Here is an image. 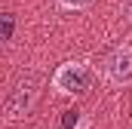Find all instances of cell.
<instances>
[{
	"label": "cell",
	"instance_id": "obj_4",
	"mask_svg": "<svg viewBox=\"0 0 132 129\" xmlns=\"http://www.w3.org/2000/svg\"><path fill=\"white\" fill-rule=\"evenodd\" d=\"M0 22H3V40H12V31H15V19H12V12H3Z\"/></svg>",
	"mask_w": 132,
	"mask_h": 129
},
{
	"label": "cell",
	"instance_id": "obj_6",
	"mask_svg": "<svg viewBox=\"0 0 132 129\" xmlns=\"http://www.w3.org/2000/svg\"><path fill=\"white\" fill-rule=\"evenodd\" d=\"M86 3H89V0H59V6H62V9H83Z\"/></svg>",
	"mask_w": 132,
	"mask_h": 129
},
{
	"label": "cell",
	"instance_id": "obj_1",
	"mask_svg": "<svg viewBox=\"0 0 132 129\" xmlns=\"http://www.w3.org/2000/svg\"><path fill=\"white\" fill-rule=\"evenodd\" d=\"M86 83H89V68L83 62H65V64H59L55 74H52V86L59 92H65V95L83 92Z\"/></svg>",
	"mask_w": 132,
	"mask_h": 129
},
{
	"label": "cell",
	"instance_id": "obj_3",
	"mask_svg": "<svg viewBox=\"0 0 132 129\" xmlns=\"http://www.w3.org/2000/svg\"><path fill=\"white\" fill-rule=\"evenodd\" d=\"M104 80L111 86H129L132 83V46H117L104 59Z\"/></svg>",
	"mask_w": 132,
	"mask_h": 129
},
{
	"label": "cell",
	"instance_id": "obj_7",
	"mask_svg": "<svg viewBox=\"0 0 132 129\" xmlns=\"http://www.w3.org/2000/svg\"><path fill=\"white\" fill-rule=\"evenodd\" d=\"M126 15H129V22H132V0L126 3Z\"/></svg>",
	"mask_w": 132,
	"mask_h": 129
},
{
	"label": "cell",
	"instance_id": "obj_2",
	"mask_svg": "<svg viewBox=\"0 0 132 129\" xmlns=\"http://www.w3.org/2000/svg\"><path fill=\"white\" fill-rule=\"evenodd\" d=\"M37 95H40V83H37V77L19 80L15 89L6 95V114H9V117H25V114H31V108L37 104Z\"/></svg>",
	"mask_w": 132,
	"mask_h": 129
},
{
	"label": "cell",
	"instance_id": "obj_5",
	"mask_svg": "<svg viewBox=\"0 0 132 129\" xmlns=\"http://www.w3.org/2000/svg\"><path fill=\"white\" fill-rule=\"evenodd\" d=\"M80 123V111H65V117H62V126L71 129V126H77Z\"/></svg>",
	"mask_w": 132,
	"mask_h": 129
}]
</instances>
